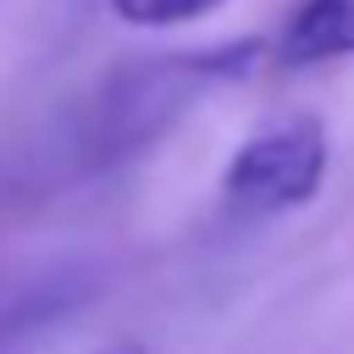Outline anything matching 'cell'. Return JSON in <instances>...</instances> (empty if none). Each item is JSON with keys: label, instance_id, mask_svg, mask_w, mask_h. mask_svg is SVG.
Wrapping results in <instances>:
<instances>
[{"label": "cell", "instance_id": "6da1fadb", "mask_svg": "<svg viewBox=\"0 0 354 354\" xmlns=\"http://www.w3.org/2000/svg\"><path fill=\"white\" fill-rule=\"evenodd\" d=\"M260 55H266L260 39H227V44H205V50H183V55H160V61L122 66L116 77L100 83L94 111H88V122H83V149H88V160L138 155V149L155 144L171 122H183L210 88L238 83Z\"/></svg>", "mask_w": 354, "mask_h": 354}, {"label": "cell", "instance_id": "7a4b0ae2", "mask_svg": "<svg viewBox=\"0 0 354 354\" xmlns=\"http://www.w3.org/2000/svg\"><path fill=\"white\" fill-rule=\"evenodd\" d=\"M332 144L315 111H288L260 122L221 171V210L232 221H271L321 194Z\"/></svg>", "mask_w": 354, "mask_h": 354}, {"label": "cell", "instance_id": "3957f363", "mask_svg": "<svg viewBox=\"0 0 354 354\" xmlns=\"http://www.w3.org/2000/svg\"><path fill=\"white\" fill-rule=\"evenodd\" d=\"M354 55V0H299L271 39L277 66H326Z\"/></svg>", "mask_w": 354, "mask_h": 354}, {"label": "cell", "instance_id": "277c9868", "mask_svg": "<svg viewBox=\"0 0 354 354\" xmlns=\"http://www.w3.org/2000/svg\"><path fill=\"white\" fill-rule=\"evenodd\" d=\"M227 0H111V11L133 28H177V22H199Z\"/></svg>", "mask_w": 354, "mask_h": 354}, {"label": "cell", "instance_id": "5b68a950", "mask_svg": "<svg viewBox=\"0 0 354 354\" xmlns=\"http://www.w3.org/2000/svg\"><path fill=\"white\" fill-rule=\"evenodd\" d=\"M100 354H149V348H100Z\"/></svg>", "mask_w": 354, "mask_h": 354}]
</instances>
